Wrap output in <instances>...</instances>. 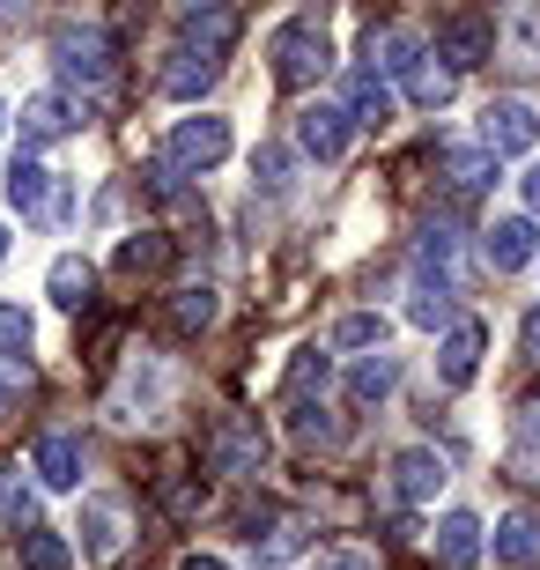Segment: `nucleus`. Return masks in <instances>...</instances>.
<instances>
[{"instance_id":"obj_32","label":"nucleus","mask_w":540,"mask_h":570,"mask_svg":"<svg viewBox=\"0 0 540 570\" xmlns=\"http://www.w3.org/2000/svg\"><path fill=\"white\" fill-rule=\"evenodd\" d=\"M333 379V363H326V348H296V363H289V393L304 401L312 385H326Z\"/></svg>"},{"instance_id":"obj_22","label":"nucleus","mask_w":540,"mask_h":570,"mask_svg":"<svg viewBox=\"0 0 540 570\" xmlns=\"http://www.w3.org/2000/svg\"><path fill=\"white\" fill-rule=\"evenodd\" d=\"M444 178H452L459 193H489L497 186V156H489V148H444Z\"/></svg>"},{"instance_id":"obj_18","label":"nucleus","mask_w":540,"mask_h":570,"mask_svg":"<svg viewBox=\"0 0 540 570\" xmlns=\"http://www.w3.org/2000/svg\"><path fill=\"white\" fill-rule=\"evenodd\" d=\"M178 30L193 38V52H215V60H223L229 45H237V8H186Z\"/></svg>"},{"instance_id":"obj_37","label":"nucleus","mask_w":540,"mask_h":570,"mask_svg":"<svg viewBox=\"0 0 540 570\" xmlns=\"http://www.w3.org/2000/svg\"><path fill=\"white\" fill-rule=\"evenodd\" d=\"M318 570H377V563L363 549H326V556H318Z\"/></svg>"},{"instance_id":"obj_43","label":"nucleus","mask_w":540,"mask_h":570,"mask_svg":"<svg viewBox=\"0 0 540 570\" xmlns=\"http://www.w3.org/2000/svg\"><path fill=\"white\" fill-rule=\"evenodd\" d=\"M0 259H8V230H0Z\"/></svg>"},{"instance_id":"obj_31","label":"nucleus","mask_w":540,"mask_h":570,"mask_svg":"<svg viewBox=\"0 0 540 570\" xmlns=\"http://www.w3.org/2000/svg\"><path fill=\"white\" fill-rule=\"evenodd\" d=\"M30 511H38V504H30V489H22V474H16V466H0V519H8V527H30Z\"/></svg>"},{"instance_id":"obj_11","label":"nucleus","mask_w":540,"mask_h":570,"mask_svg":"<svg viewBox=\"0 0 540 570\" xmlns=\"http://www.w3.org/2000/svg\"><path fill=\"white\" fill-rule=\"evenodd\" d=\"M75 127H82V105L60 97V89H45V97L22 105V141H67Z\"/></svg>"},{"instance_id":"obj_36","label":"nucleus","mask_w":540,"mask_h":570,"mask_svg":"<svg viewBox=\"0 0 540 570\" xmlns=\"http://www.w3.org/2000/svg\"><path fill=\"white\" fill-rule=\"evenodd\" d=\"M22 385H30V363H22V356H0V415H16Z\"/></svg>"},{"instance_id":"obj_8","label":"nucleus","mask_w":540,"mask_h":570,"mask_svg":"<svg viewBox=\"0 0 540 570\" xmlns=\"http://www.w3.org/2000/svg\"><path fill=\"white\" fill-rule=\"evenodd\" d=\"M489 52H497V30H489L481 16H452V22H436V60L452 67V75H459V67H481Z\"/></svg>"},{"instance_id":"obj_2","label":"nucleus","mask_w":540,"mask_h":570,"mask_svg":"<svg viewBox=\"0 0 540 570\" xmlns=\"http://www.w3.org/2000/svg\"><path fill=\"white\" fill-rule=\"evenodd\" d=\"M208 466L215 474H259V466H267V430H259V415H223V423L208 430Z\"/></svg>"},{"instance_id":"obj_33","label":"nucleus","mask_w":540,"mask_h":570,"mask_svg":"<svg viewBox=\"0 0 540 570\" xmlns=\"http://www.w3.org/2000/svg\"><path fill=\"white\" fill-rule=\"evenodd\" d=\"M333 341H341V348H377V341H385V318L377 312H348L341 326H333Z\"/></svg>"},{"instance_id":"obj_10","label":"nucleus","mask_w":540,"mask_h":570,"mask_svg":"<svg viewBox=\"0 0 540 570\" xmlns=\"http://www.w3.org/2000/svg\"><path fill=\"white\" fill-rule=\"evenodd\" d=\"M30 474L45 489H82V438H67V430H45L38 452H30Z\"/></svg>"},{"instance_id":"obj_1","label":"nucleus","mask_w":540,"mask_h":570,"mask_svg":"<svg viewBox=\"0 0 540 570\" xmlns=\"http://www.w3.org/2000/svg\"><path fill=\"white\" fill-rule=\"evenodd\" d=\"M267 52H274V82H282V89H312L318 75L333 67V52H326V30H318V16H296V22H282Z\"/></svg>"},{"instance_id":"obj_30","label":"nucleus","mask_w":540,"mask_h":570,"mask_svg":"<svg viewBox=\"0 0 540 570\" xmlns=\"http://www.w3.org/2000/svg\"><path fill=\"white\" fill-rule=\"evenodd\" d=\"M289 170H296V156H289V148H259V156H252V186L289 193Z\"/></svg>"},{"instance_id":"obj_5","label":"nucleus","mask_w":540,"mask_h":570,"mask_svg":"<svg viewBox=\"0 0 540 570\" xmlns=\"http://www.w3.org/2000/svg\"><path fill=\"white\" fill-rule=\"evenodd\" d=\"M52 60H60L67 82H82V89H105L111 82V45H105V30H75V22H67L60 38H52Z\"/></svg>"},{"instance_id":"obj_13","label":"nucleus","mask_w":540,"mask_h":570,"mask_svg":"<svg viewBox=\"0 0 540 570\" xmlns=\"http://www.w3.org/2000/svg\"><path fill=\"white\" fill-rule=\"evenodd\" d=\"M393 489L408 497V504H430L436 489H444V452H430V444H408L393 460Z\"/></svg>"},{"instance_id":"obj_26","label":"nucleus","mask_w":540,"mask_h":570,"mask_svg":"<svg viewBox=\"0 0 540 570\" xmlns=\"http://www.w3.org/2000/svg\"><path fill=\"white\" fill-rule=\"evenodd\" d=\"M170 318H178V334H208L215 326V289L200 282V289H178L170 296Z\"/></svg>"},{"instance_id":"obj_14","label":"nucleus","mask_w":540,"mask_h":570,"mask_svg":"<svg viewBox=\"0 0 540 570\" xmlns=\"http://www.w3.org/2000/svg\"><path fill=\"white\" fill-rule=\"evenodd\" d=\"M436 563L444 570H474L481 563V519L474 511H444V519H436Z\"/></svg>"},{"instance_id":"obj_41","label":"nucleus","mask_w":540,"mask_h":570,"mask_svg":"<svg viewBox=\"0 0 540 570\" xmlns=\"http://www.w3.org/2000/svg\"><path fill=\"white\" fill-rule=\"evenodd\" d=\"M178 570H229V563H223V556H186Z\"/></svg>"},{"instance_id":"obj_17","label":"nucleus","mask_w":540,"mask_h":570,"mask_svg":"<svg viewBox=\"0 0 540 570\" xmlns=\"http://www.w3.org/2000/svg\"><path fill=\"white\" fill-rule=\"evenodd\" d=\"M481 245H489V259H497V275H519L526 259L540 253V245H533V223H526V215H503V223H489V237H481Z\"/></svg>"},{"instance_id":"obj_28","label":"nucleus","mask_w":540,"mask_h":570,"mask_svg":"<svg viewBox=\"0 0 540 570\" xmlns=\"http://www.w3.org/2000/svg\"><path fill=\"white\" fill-rule=\"evenodd\" d=\"M16 563L22 570H67V541H60V533H22Z\"/></svg>"},{"instance_id":"obj_24","label":"nucleus","mask_w":540,"mask_h":570,"mask_svg":"<svg viewBox=\"0 0 540 570\" xmlns=\"http://www.w3.org/2000/svg\"><path fill=\"white\" fill-rule=\"evenodd\" d=\"M371 60L385 67V75H415V60H422V38H408V30H371Z\"/></svg>"},{"instance_id":"obj_6","label":"nucleus","mask_w":540,"mask_h":570,"mask_svg":"<svg viewBox=\"0 0 540 570\" xmlns=\"http://www.w3.org/2000/svg\"><path fill=\"white\" fill-rule=\"evenodd\" d=\"M348 141H355V127H348V111H341V105H312L304 119H296V148L318 156V164H341Z\"/></svg>"},{"instance_id":"obj_21","label":"nucleus","mask_w":540,"mask_h":570,"mask_svg":"<svg viewBox=\"0 0 540 570\" xmlns=\"http://www.w3.org/2000/svg\"><path fill=\"white\" fill-rule=\"evenodd\" d=\"M393 385H400V363H393V356H363V363L348 371V401H355V407H377Z\"/></svg>"},{"instance_id":"obj_16","label":"nucleus","mask_w":540,"mask_h":570,"mask_svg":"<svg viewBox=\"0 0 540 570\" xmlns=\"http://www.w3.org/2000/svg\"><path fill=\"white\" fill-rule=\"evenodd\" d=\"M497 563L540 570V519H533V511H503V519H497Z\"/></svg>"},{"instance_id":"obj_3","label":"nucleus","mask_w":540,"mask_h":570,"mask_svg":"<svg viewBox=\"0 0 540 570\" xmlns=\"http://www.w3.org/2000/svg\"><path fill=\"white\" fill-rule=\"evenodd\" d=\"M533 141H540V111L526 105V97H497V105L481 111V148L489 156H533Z\"/></svg>"},{"instance_id":"obj_29","label":"nucleus","mask_w":540,"mask_h":570,"mask_svg":"<svg viewBox=\"0 0 540 570\" xmlns=\"http://www.w3.org/2000/svg\"><path fill=\"white\" fill-rule=\"evenodd\" d=\"M296 549H304V527H296V519H274L267 541H252V556H259V563H289Z\"/></svg>"},{"instance_id":"obj_15","label":"nucleus","mask_w":540,"mask_h":570,"mask_svg":"<svg viewBox=\"0 0 540 570\" xmlns=\"http://www.w3.org/2000/svg\"><path fill=\"white\" fill-rule=\"evenodd\" d=\"M82 549L97 556V563H111V556L126 549V511L111 504V497H89L82 504Z\"/></svg>"},{"instance_id":"obj_4","label":"nucleus","mask_w":540,"mask_h":570,"mask_svg":"<svg viewBox=\"0 0 540 570\" xmlns=\"http://www.w3.org/2000/svg\"><path fill=\"white\" fill-rule=\"evenodd\" d=\"M229 156V119L200 111V119H178L170 127V170H215Z\"/></svg>"},{"instance_id":"obj_20","label":"nucleus","mask_w":540,"mask_h":570,"mask_svg":"<svg viewBox=\"0 0 540 570\" xmlns=\"http://www.w3.org/2000/svg\"><path fill=\"white\" fill-rule=\"evenodd\" d=\"M415 253H422V275H436V289L452 296V275H459V230H452V223H430Z\"/></svg>"},{"instance_id":"obj_35","label":"nucleus","mask_w":540,"mask_h":570,"mask_svg":"<svg viewBox=\"0 0 540 570\" xmlns=\"http://www.w3.org/2000/svg\"><path fill=\"white\" fill-rule=\"evenodd\" d=\"M30 334H38V326H30V312L0 304V348H8V356H22V348H30Z\"/></svg>"},{"instance_id":"obj_19","label":"nucleus","mask_w":540,"mask_h":570,"mask_svg":"<svg viewBox=\"0 0 540 570\" xmlns=\"http://www.w3.org/2000/svg\"><path fill=\"white\" fill-rule=\"evenodd\" d=\"M8 208H16V215L60 208V193H52V170H38L30 156H16V170H8Z\"/></svg>"},{"instance_id":"obj_9","label":"nucleus","mask_w":540,"mask_h":570,"mask_svg":"<svg viewBox=\"0 0 540 570\" xmlns=\"http://www.w3.org/2000/svg\"><path fill=\"white\" fill-rule=\"evenodd\" d=\"M481 348H489V334H481V318H452V334H444V348H436V379L452 385H474L481 371Z\"/></svg>"},{"instance_id":"obj_39","label":"nucleus","mask_w":540,"mask_h":570,"mask_svg":"<svg viewBox=\"0 0 540 570\" xmlns=\"http://www.w3.org/2000/svg\"><path fill=\"white\" fill-rule=\"evenodd\" d=\"M526 356H540V304L526 312Z\"/></svg>"},{"instance_id":"obj_23","label":"nucleus","mask_w":540,"mask_h":570,"mask_svg":"<svg viewBox=\"0 0 540 570\" xmlns=\"http://www.w3.org/2000/svg\"><path fill=\"white\" fill-rule=\"evenodd\" d=\"M89 282H97V275H89V259L60 253V259H52V275H45V289H52V304H67V312H82V304H89Z\"/></svg>"},{"instance_id":"obj_38","label":"nucleus","mask_w":540,"mask_h":570,"mask_svg":"<svg viewBox=\"0 0 540 570\" xmlns=\"http://www.w3.org/2000/svg\"><path fill=\"white\" fill-rule=\"evenodd\" d=\"M296 438H333V423L318 415V407H296Z\"/></svg>"},{"instance_id":"obj_44","label":"nucleus","mask_w":540,"mask_h":570,"mask_svg":"<svg viewBox=\"0 0 540 570\" xmlns=\"http://www.w3.org/2000/svg\"><path fill=\"white\" fill-rule=\"evenodd\" d=\"M0 119H8V105H0Z\"/></svg>"},{"instance_id":"obj_27","label":"nucleus","mask_w":540,"mask_h":570,"mask_svg":"<svg viewBox=\"0 0 540 570\" xmlns=\"http://www.w3.org/2000/svg\"><path fill=\"white\" fill-rule=\"evenodd\" d=\"M164 259H170V245H164L156 230H134V237L119 245V267H126V275H148V267H164Z\"/></svg>"},{"instance_id":"obj_25","label":"nucleus","mask_w":540,"mask_h":570,"mask_svg":"<svg viewBox=\"0 0 540 570\" xmlns=\"http://www.w3.org/2000/svg\"><path fill=\"white\" fill-rule=\"evenodd\" d=\"M452 82H459L452 67H436V52H422L415 75H408V97H415L422 111H436V105H452Z\"/></svg>"},{"instance_id":"obj_7","label":"nucleus","mask_w":540,"mask_h":570,"mask_svg":"<svg viewBox=\"0 0 540 570\" xmlns=\"http://www.w3.org/2000/svg\"><path fill=\"white\" fill-rule=\"evenodd\" d=\"M341 111H348V127H393V89L377 82V67L341 75Z\"/></svg>"},{"instance_id":"obj_40","label":"nucleus","mask_w":540,"mask_h":570,"mask_svg":"<svg viewBox=\"0 0 540 570\" xmlns=\"http://www.w3.org/2000/svg\"><path fill=\"white\" fill-rule=\"evenodd\" d=\"M526 208H533V215H540V164H533V170H526Z\"/></svg>"},{"instance_id":"obj_42","label":"nucleus","mask_w":540,"mask_h":570,"mask_svg":"<svg viewBox=\"0 0 540 570\" xmlns=\"http://www.w3.org/2000/svg\"><path fill=\"white\" fill-rule=\"evenodd\" d=\"M526 430H533V438H540V401H533V407H526Z\"/></svg>"},{"instance_id":"obj_34","label":"nucleus","mask_w":540,"mask_h":570,"mask_svg":"<svg viewBox=\"0 0 540 570\" xmlns=\"http://www.w3.org/2000/svg\"><path fill=\"white\" fill-rule=\"evenodd\" d=\"M408 318H415V326H452V296H444V289H415Z\"/></svg>"},{"instance_id":"obj_12","label":"nucleus","mask_w":540,"mask_h":570,"mask_svg":"<svg viewBox=\"0 0 540 570\" xmlns=\"http://www.w3.org/2000/svg\"><path fill=\"white\" fill-rule=\"evenodd\" d=\"M215 75H223V60L215 52H193V45H178L164 67V97H178V105H193V97H208Z\"/></svg>"}]
</instances>
